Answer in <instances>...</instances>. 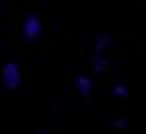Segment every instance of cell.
I'll return each instance as SVG.
<instances>
[{
    "label": "cell",
    "instance_id": "6da1fadb",
    "mask_svg": "<svg viewBox=\"0 0 146 134\" xmlns=\"http://www.w3.org/2000/svg\"><path fill=\"white\" fill-rule=\"evenodd\" d=\"M2 82L6 90H18L22 84V72L16 62H6L2 68Z\"/></svg>",
    "mask_w": 146,
    "mask_h": 134
},
{
    "label": "cell",
    "instance_id": "7a4b0ae2",
    "mask_svg": "<svg viewBox=\"0 0 146 134\" xmlns=\"http://www.w3.org/2000/svg\"><path fill=\"white\" fill-rule=\"evenodd\" d=\"M40 32H42V22H40V18H38L36 14H28V16L24 18V24H22V34H24V38H26L28 42H32V40H36V38L40 36Z\"/></svg>",
    "mask_w": 146,
    "mask_h": 134
},
{
    "label": "cell",
    "instance_id": "3957f363",
    "mask_svg": "<svg viewBox=\"0 0 146 134\" xmlns=\"http://www.w3.org/2000/svg\"><path fill=\"white\" fill-rule=\"evenodd\" d=\"M74 86H76V90H78V92H80L84 98H88V96L92 94V78H90V76H86V74L76 76Z\"/></svg>",
    "mask_w": 146,
    "mask_h": 134
},
{
    "label": "cell",
    "instance_id": "277c9868",
    "mask_svg": "<svg viewBox=\"0 0 146 134\" xmlns=\"http://www.w3.org/2000/svg\"><path fill=\"white\" fill-rule=\"evenodd\" d=\"M112 46V38L108 36V34H102V36H98V40H96V44H94V48H96V54H104L108 48Z\"/></svg>",
    "mask_w": 146,
    "mask_h": 134
},
{
    "label": "cell",
    "instance_id": "5b68a950",
    "mask_svg": "<svg viewBox=\"0 0 146 134\" xmlns=\"http://www.w3.org/2000/svg\"><path fill=\"white\" fill-rule=\"evenodd\" d=\"M106 66H108L106 54H94V56H92V68H94L98 74H102V72L106 70Z\"/></svg>",
    "mask_w": 146,
    "mask_h": 134
},
{
    "label": "cell",
    "instance_id": "8992f818",
    "mask_svg": "<svg viewBox=\"0 0 146 134\" xmlns=\"http://www.w3.org/2000/svg\"><path fill=\"white\" fill-rule=\"evenodd\" d=\"M112 94H114L116 98H128L130 90H128V86H126V84L118 82V84H114V86H112Z\"/></svg>",
    "mask_w": 146,
    "mask_h": 134
},
{
    "label": "cell",
    "instance_id": "52a82bcc",
    "mask_svg": "<svg viewBox=\"0 0 146 134\" xmlns=\"http://www.w3.org/2000/svg\"><path fill=\"white\" fill-rule=\"evenodd\" d=\"M112 126H114V128H126V126H128V120H126V118H116V120L112 122Z\"/></svg>",
    "mask_w": 146,
    "mask_h": 134
},
{
    "label": "cell",
    "instance_id": "ba28073f",
    "mask_svg": "<svg viewBox=\"0 0 146 134\" xmlns=\"http://www.w3.org/2000/svg\"><path fill=\"white\" fill-rule=\"evenodd\" d=\"M38 134H50V132H44V130H42V132H38Z\"/></svg>",
    "mask_w": 146,
    "mask_h": 134
}]
</instances>
